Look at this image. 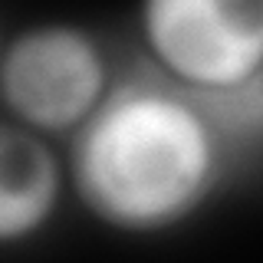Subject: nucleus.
<instances>
[{
    "mask_svg": "<svg viewBox=\"0 0 263 263\" xmlns=\"http://www.w3.org/2000/svg\"><path fill=\"white\" fill-rule=\"evenodd\" d=\"M145 66L208 109L234 142L263 122V7L257 0H148L138 7Z\"/></svg>",
    "mask_w": 263,
    "mask_h": 263,
    "instance_id": "2",
    "label": "nucleus"
},
{
    "mask_svg": "<svg viewBox=\"0 0 263 263\" xmlns=\"http://www.w3.org/2000/svg\"><path fill=\"white\" fill-rule=\"evenodd\" d=\"M234 145L197 99L138 63L63 142L66 184L115 234H168L217 194Z\"/></svg>",
    "mask_w": 263,
    "mask_h": 263,
    "instance_id": "1",
    "label": "nucleus"
},
{
    "mask_svg": "<svg viewBox=\"0 0 263 263\" xmlns=\"http://www.w3.org/2000/svg\"><path fill=\"white\" fill-rule=\"evenodd\" d=\"M4 40H7V30H4V23H0V49H4Z\"/></svg>",
    "mask_w": 263,
    "mask_h": 263,
    "instance_id": "5",
    "label": "nucleus"
},
{
    "mask_svg": "<svg viewBox=\"0 0 263 263\" xmlns=\"http://www.w3.org/2000/svg\"><path fill=\"white\" fill-rule=\"evenodd\" d=\"M115 60L92 27L36 20L0 49V115L63 145L109 96Z\"/></svg>",
    "mask_w": 263,
    "mask_h": 263,
    "instance_id": "3",
    "label": "nucleus"
},
{
    "mask_svg": "<svg viewBox=\"0 0 263 263\" xmlns=\"http://www.w3.org/2000/svg\"><path fill=\"white\" fill-rule=\"evenodd\" d=\"M66 194L63 148L0 115V250L43 237L60 217Z\"/></svg>",
    "mask_w": 263,
    "mask_h": 263,
    "instance_id": "4",
    "label": "nucleus"
}]
</instances>
